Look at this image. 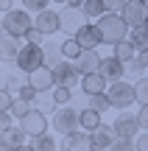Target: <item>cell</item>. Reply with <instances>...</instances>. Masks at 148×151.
Segmentation results:
<instances>
[{"label": "cell", "instance_id": "1", "mask_svg": "<svg viewBox=\"0 0 148 151\" xmlns=\"http://www.w3.org/2000/svg\"><path fill=\"white\" fill-rule=\"evenodd\" d=\"M98 28H101V34H104V42L106 45H117L120 39L129 37V31H132V25L126 22V17H123V14H115V11L101 14L98 17Z\"/></svg>", "mask_w": 148, "mask_h": 151}, {"label": "cell", "instance_id": "2", "mask_svg": "<svg viewBox=\"0 0 148 151\" xmlns=\"http://www.w3.org/2000/svg\"><path fill=\"white\" fill-rule=\"evenodd\" d=\"M34 28V20L28 14V9H11V11H3V31L6 34H14V37H22Z\"/></svg>", "mask_w": 148, "mask_h": 151}, {"label": "cell", "instance_id": "3", "mask_svg": "<svg viewBox=\"0 0 148 151\" xmlns=\"http://www.w3.org/2000/svg\"><path fill=\"white\" fill-rule=\"evenodd\" d=\"M109 98H112V106L115 109H126V106H132V104H137V87L129 84L126 78L112 81L109 84Z\"/></svg>", "mask_w": 148, "mask_h": 151}, {"label": "cell", "instance_id": "4", "mask_svg": "<svg viewBox=\"0 0 148 151\" xmlns=\"http://www.w3.org/2000/svg\"><path fill=\"white\" fill-rule=\"evenodd\" d=\"M39 65H45V48L36 45V42H25L20 48V56H17V67L31 73V70H36Z\"/></svg>", "mask_w": 148, "mask_h": 151}, {"label": "cell", "instance_id": "5", "mask_svg": "<svg viewBox=\"0 0 148 151\" xmlns=\"http://www.w3.org/2000/svg\"><path fill=\"white\" fill-rule=\"evenodd\" d=\"M53 126L59 134H70V132H76L78 126H81V112H76L73 106H61L53 112Z\"/></svg>", "mask_w": 148, "mask_h": 151}, {"label": "cell", "instance_id": "6", "mask_svg": "<svg viewBox=\"0 0 148 151\" xmlns=\"http://www.w3.org/2000/svg\"><path fill=\"white\" fill-rule=\"evenodd\" d=\"M53 70H56V84H64V87H76L84 78V73L78 70V65L73 59H61Z\"/></svg>", "mask_w": 148, "mask_h": 151}, {"label": "cell", "instance_id": "7", "mask_svg": "<svg viewBox=\"0 0 148 151\" xmlns=\"http://www.w3.org/2000/svg\"><path fill=\"white\" fill-rule=\"evenodd\" d=\"M120 14L126 17L129 25H145L148 22V0H126V6L120 9Z\"/></svg>", "mask_w": 148, "mask_h": 151}, {"label": "cell", "instance_id": "8", "mask_svg": "<svg viewBox=\"0 0 148 151\" xmlns=\"http://www.w3.org/2000/svg\"><path fill=\"white\" fill-rule=\"evenodd\" d=\"M28 81H31L39 92H50V90L56 87V70H53L50 65H39L36 70L28 73Z\"/></svg>", "mask_w": 148, "mask_h": 151}, {"label": "cell", "instance_id": "9", "mask_svg": "<svg viewBox=\"0 0 148 151\" xmlns=\"http://www.w3.org/2000/svg\"><path fill=\"white\" fill-rule=\"evenodd\" d=\"M20 126H22L31 137H36V134H42V132H48V115H45L39 106H36V109L31 106V112L20 118Z\"/></svg>", "mask_w": 148, "mask_h": 151}, {"label": "cell", "instance_id": "10", "mask_svg": "<svg viewBox=\"0 0 148 151\" xmlns=\"http://www.w3.org/2000/svg\"><path fill=\"white\" fill-rule=\"evenodd\" d=\"M87 22V14H84V9H76V6H67L64 3V9H61V31H67V34H76L78 28Z\"/></svg>", "mask_w": 148, "mask_h": 151}, {"label": "cell", "instance_id": "11", "mask_svg": "<svg viewBox=\"0 0 148 151\" xmlns=\"http://www.w3.org/2000/svg\"><path fill=\"white\" fill-rule=\"evenodd\" d=\"M34 25H36L39 31H45V34H56V31H61V11H50V9L36 11V20H34Z\"/></svg>", "mask_w": 148, "mask_h": 151}, {"label": "cell", "instance_id": "12", "mask_svg": "<svg viewBox=\"0 0 148 151\" xmlns=\"http://www.w3.org/2000/svg\"><path fill=\"white\" fill-rule=\"evenodd\" d=\"M73 37L81 42V48H98L101 42H104V34H101L98 25H92V22H84L81 28H78Z\"/></svg>", "mask_w": 148, "mask_h": 151}, {"label": "cell", "instance_id": "13", "mask_svg": "<svg viewBox=\"0 0 148 151\" xmlns=\"http://www.w3.org/2000/svg\"><path fill=\"white\" fill-rule=\"evenodd\" d=\"M61 148H67V151H87V148H95L92 146V132H87V129H81V132H70V134H64V146Z\"/></svg>", "mask_w": 148, "mask_h": 151}, {"label": "cell", "instance_id": "14", "mask_svg": "<svg viewBox=\"0 0 148 151\" xmlns=\"http://www.w3.org/2000/svg\"><path fill=\"white\" fill-rule=\"evenodd\" d=\"M101 73H104V78L109 81V84L112 81H120L123 76H126V62L112 53V56H106V59L101 62Z\"/></svg>", "mask_w": 148, "mask_h": 151}, {"label": "cell", "instance_id": "15", "mask_svg": "<svg viewBox=\"0 0 148 151\" xmlns=\"http://www.w3.org/2000/svg\"><path fill=\"white\" fill-rule=\"evenodd\" d=\"M140 129H143V123H140L137 115H117V120H115V132H117L120 137H137Z\"/></svg>", "mask_w": 148, "mask_h": 151}, {"label": "cell", "instance_id": "16", "mask_svg": "<svg viewBox=\"0 0 148 151\" xmlns=\"http://www.w3.org/2000/svg\"><path fill=\"white\" fill-rule=\"evenodd\" d=\"M101 62H104V59L95 53V48H84L81 53H78L76 65H78V70L87 76V73H98V70H101Z\"/></svg>", "mask_w": 148, "mask_h": 151}, {"label": "cell", "instance_id": "17", "mask_svg": "<svg viewBox=\"0 0 148 151\" xmlns=\"http://www.w3.org/2000/svg\"><path fill=\"white\" fill-rule=\"evenodd\" d=\"M20 39L22 37H14V34L3 31V37H0V59L3 62H11V59L17 62V56H20Z\"/></svg>", "mask_w": 148, "mask_h": 151}, {"label": "cell", "instance_id": "18", "mask_svg": "<svg viewBox=\"0 0 148 151\" xmlns=\"http://www.w3.org/2000/svg\"><path fill=\"white\" fill-rule=\"evenodd\" d=\"M115 140H117L115 123H112V126H104V123H101L98 129L92 132V146L95 148H112V146H115Z\"/></svg>", "mask_w": 148, "mask_h": 151}, {"label": "cell", "instance_id": "19", "mask_svg": "<svg viewBox=\"0 0 148 151\" xmlns=\"http://www.w3.org/2000/svg\"><path fill=\"white\" fill-rule=\"evenodd\" d=\"M106 84H109V81L104 78V73H87L81 78V90L87 92V95H95V92H106Z\"/></svg>", "mask_w": 148, "mask_h": 151}, {"label": "cell", "instance_id": "20", "mask_svg": "<svg viewBox=\"0 0 148 151\" xmlns=\"http://www.w3.org/2000/svg\"><path fill=\"white\" fill-rule=\"evenodd\" d=\"M42 48H45V65H50V67H56L61 59H67V56H64V48L56 45V42H42Z\"/></svg>", "mask_w": 148, "mask_h": 151}, {"label": "cell", "instance_id": "21", "mask_svg": "<svg viewBox=\"0 0 148 151\" xmlns=\"http://www.w3.org/2000/svg\"><path fill=\"white\" fill-rule=\"evenodd\" d=\"M112 48H115V56H117V59H123V62H129V59H134V56H137V45H134L129 37L120 39L117 45H112Z\"/></svg>", "mask_w": 148, "mask_h": 151}, {"label": "cell", "instance_id": "22", "mask_svg": "<svg viewBox=\"0 0 148 151\" xmlns=\"http://www.w3.org/2000/svg\"><path fill=\"white\" fill-rule=\"evenodd\" d=\"M98 126H101V112H98V109H92V106L81 109V129L95 132Z\"/></svg>", "mask_w": 148, "mask_h": 151}, {"label": "cell", "instance_id": "23", "mask_svg": "<svg viewBox=\"0 0 148 151\" xmlns=\"http://www.w3.org/2000/svg\"><path fill=\"white\" fill-rule=\"evenodd\" d=\"M129 39L137 45V50L148 48V22H145V25H134L132 31H129Z\"/></svg>", "mask_w": 148, "mask_h": 151}, {"label": "cell", "instance_id": "24", "mask_svg": "<svg viewBox=\"0 0 148 151\" xmlns=\"http://www.w3.org/2000/svg\"><path fill=\"white\" fill-rule=\"evenodd\" d=\"M87 98H89V106L98 109L101 115H104L106 109H112V98H109V92H95V95H87Z\"/></svg>", "mask_w": 148, "mask_h": 151}, {"label": "cell", "instance_id": "25", "mask_svg": "<svg viewBox=\"0 0 148 151\" xmlns=\"http://www.w3.org/2000/svg\"><path fill=\"white\" fill-rule=\"evenodd\" d=\"M22 84H28V73L20 70V73H6L3 76V87H9V90H20Z\"/></svg>", "mask_w": 148, "mask_h": 151}, {"label": "cell", "instance_id": "26", "mask_svg": "<svg viewBox=\"0 0 148 151\" xmlns=\"http://www.w3.org/2000/svg\"><path fill=\"white\" fill-rule=\"evenodd\" d=\"M28 146H31V148H39V151H50V148H56V140L48 134V132H42V134L31 137V140H28Z\"/></svg>", "mask_w": 148, "mask_h": 151}, {"label": "cell", "instance_id": "27", "mask_svg": "<svg viewBox=\"0 0 148 151\" xmlns=\"http://www.w3.org/2000/svg\"><path fill=\"white\" fill-rule=\"evenodd\" d=\"M106 11H109V9H106L104 0H84V14L92 17V20H98V17L106 14Z\"/></svg>", "mask_w": 148, "mask_h": 151}, {"label": "cell", "instance_id": "28", "mask_svg": "<svg viewBox=\"0 0 148 151\" xmlns=\"http://www.w3.org/2000/svg\"><path fill=\"white\" fill-rule=\"evenodd\" d=\"M53 98H56V104H61V106H67V104L73 101V87H64V84H56L53 90Z\"/></svg>", "mask_w": 148, "mask_h": 151}, {"label": "cell", "instance_id": "29", "mask_svg": "<svg viewBox=\"0 0 148 151\" xmlns=\"http://www.w3.org/2000/svg\"><path fill=\"white\" fill-rule=\"evenodd\" d=\"M61 48H64V56H67V59H78V53L84 50L81 42H78L76 37H67L64 42H61Z\"/></svg>", "mask_w": 148, "mask_h": 151}, {"label": "cell", "instance_id": "30", "mask_svg": "<svg viewBox=\"0 0 148 151\" xmlns=\"http://www.w3.org/2000/svg\"><path fill=\"white\" fill-rule=\"evenodd\" d=\"M28 112H31V101H25V98L17 95L14 104H11V115H14V118H22V115H28Z\"/></svg>", "mask_w": 148, "mask_h": 151}, {"label": "cell", "instance_id": "31", "mask_svg": "<svg viewBox=\"0 0 148 151\" xmlns=\"http://www.w3.org/2000/svg\"><path fill=\"white\" fill-rule=\"evenodd\" d=\"M126 73L132 76V78H143L145 67L140 65V62H137V56H134V59H129V62H126Z\"/></svg>", "mask_w": 148, "mask_h": 151}, {"label": "cell", "instance_id": "32", "mask_svg": "<svg viewBox=\"0 0 148 151\" xmlns=\"http://www.w3.org/2000/svg\"><path fill=\"white\" fill-rule=\"evenodd\" d=\"M137 104H148V78L143 76V78H137Z\"/></svg>", "mask_w": 148, "mask_h": 151}, {"label": "cell", "instance_id": "33", "mask_svg": "<svg viewBox=\"0 0 148 151\" xmlns=\"http://www.w3.org/2000/svg\"><path fill=\"white\" fill-rule=\"evenodd\" d=\"M0 129L3 132L14 129V115H11V109H3V115H0Z\"/></svg>", "mask_w": 148, "mask_h": 151}, {"label": "cell", "instance_id": "34", "mask_svg": "<svg viewBox=\"0 0 148 151\" xmlns=\"http://www.w3.org/2000/svg\"><path fill=\"white\" fill-rule=\"evenodd\" d=\"M48 3L50 0H22V6L28 11H42V9H48Z\"/></svg>", "mask_w": 148, "mask_h": 151}, {"label": "cell", "instance_id": "35", "mask_svg": "<svg viewBox=\"0 0 148 151\" xmlns=\"http://www.w3.org/2000/svg\"><path fill=\"white\" fill-rule=\"evenodd\" d=\"M42 37H48V34H45V31H39V28L34 25L31 31L25 34V42H36V45H42Z\"/></svg>", "mask_w": 148, "mask_h": 151}, {"label": "cell", "instance_id": "36", "mask_svg": "<svg viewBox=\"0 0 148 151\" xmlns=\"http://www.w3.org/2000/svg\"><path fill=\"white\" fill-rule=\"evenodd\" d=\"M11 104H14V98L9 95V87H3V92H0V112L3 109H11Z\"/></svg>", "mask_w": 148, "mask_h": 151}, {"label": "cell", "instance_id": "37", "mask_svg": "<svg viewBox=\"0 0 148 151\" xmlns=\"http://www.w3.org/2000/svg\"><path fill=\"white\" fill-rule=\"evenodd\" d=\"M140 123H143V129L148 132V104H140V112H137Z\"/></svg>", "mask_w": 148, "mask_h": 151}, {"label": "cell", "instance_id": "38", "mask_svg": "<svg viewBox=\"0 0 148 151\" xmlns=\"http://www.w3.org/2000/svg\"><path fill=\"white\" fill-rule=\"evenodd\" d=\"M104 3H106V9H109V11H120L123 6H126V0H104Z\"/></svg>", "mask_w": 148, "mask_h": 151}, {"label": "cell", "instance_id": "39", "mask_svg": "<svg viewBox=\"0 0 148 151\" xmlns=\"http://www.w3.org/2000/svg\"><path fill=\"white\" fill-rule=\"evenodd\" d=\"M137 148L140 151H148V132L143 129V134H137Z\"/></svg>", "mask_w": 148, "mask_h": 151}, {"label": "cell", "instance_id": "40", "mask_svg": "<svg viewBox=\"0 0 148 151\" xmlns=\"http://www.w3.org/2000/svg\"><path fill=\"white\" fill-rule=\"evenodd\" d=\"M137 62L148 70V48H143V50H137Z\"/></svg>", "mask_w": 148, "mask_h": 151}, {"label": "cell", "instance_id": "41", "mask_svg": "<svg viewBox=\"0 0 148 151\" xmlns=\"http://www.w3.org/2000/svg\"><path fill=\"white\" fill-rule=\"evenodd\" d=\"M67 6H76V9H84V0H67Z\"/></svg>", "mask_w": 148, "mask_h": 151}, {"label": "cell", "instance_id": "42", "mask_svg": "<svg viewBox=\"0 0 148 151\" xmlns=\"http://www.w3.org/2000/svg\"><path fill=\"white\" fill-rule=\"evenodd\" d=\"M0 9H3V11H11V0H0Z\"/></svg>", "mask_w": 148, "mask_h": 151}, {"label": "cell", "instance_id": "43", "mask_svg": "<svg viewBox=\"0 0 148 151\" xmlns=\"http://www.w3.org/2000/svg\"><path fill=\"white\" fill-rule=\"evenodd\" d=\"M56 3H67V0H56Z\"/></svg>", "mask_w": 148, "mask_h": 151}]
</instances>
